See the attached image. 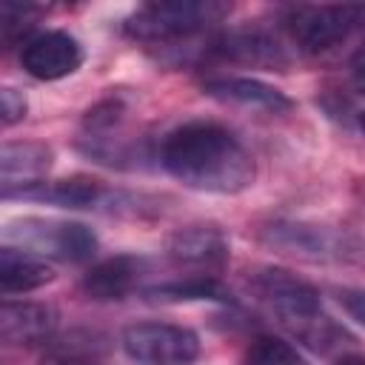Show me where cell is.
<instances>
[{
    "label": "cell",
    "mask_w": 365,
    "mask_h": 365,
    "mask_svg": "<svg viewBox=\"0 0 365 365\" xmlns=\"http://www.w3.org/2000/svg\"><path fill=\"white\" fill-rule=\"evenodd\" d=\"M123 351L137 365H197L200 336L177 322L140 319L123 328Z\"/></svg>",
    "instance_id": "6"
},
{
    "label": "cell",
    "mask_w": 365,
    "mask_h": 365,
    "mask_svg": "<svg viewBox=\"0 0 365 365\" xmlns=\"http://www.w3.org/2000/svg\"><path fill=\"white\" fill-rule=\"evenodd\" d=\"M242 365H305V359L297 354L291 342L262 334V336H254L251 345L245 348Z\"/></svg>",
    "instance_id": "19"
},
{
    "label": "cell",
    "mask_w": 365,
    "mask_h": 365,
    "mask_svg": "<svg viewBox=\"0 0 365 365\" xmlns=\"http://www.w3.org/2000/svg\"><path fill=\"white\" fill-rule=\"evenodd\" d=\"M3 242L34 257H54L63 262H88L97 254V234L74 220L17 217L6 222Z\"/></svg>",
    "instance_id": "3"
},
{
    "label": "cell",
    "mask_w": 365,
    "mask_h": 365,
    "mask_svg": "<svg viewBox=\"0 0 365 365\" xmlns=\"http://www.w3.org/2000/svg\"><path fill=\"white\" fill-rule=\"evenodd\" d=\"M248 288L262 305H268L277 314L279 325L322 308L319 291L288 268H274V265L257 268L248 277Z\"/></svg>",
    "instance_id": "7"
},
{
    "label": "cell",
    "mask_w": 365,
    "mask_h": 365,
    "mask_svg": "<svg viewBox=\"0 0 365 365\" xmlns=\"http://www.w3.org/2000/svg\"><path fill=\"white\" fill-rule=\"evenodd\" d=\"M108 191L103 182L91 177H68V180H43L29 188L14 191L6 200H34V202H48L60 208H100L106 205Z\"/></svg>",
    "instance_id": "15"
},
{
    "label": "cell",
    "mask_w": 365,
    "mask_h": 365,
    "mask_svg": "<svg viewBox=\"0 0 365 365\" xmlns=\"http://www.w3.org/2000/svg\"><path fill=\"white\" fill-rule=\"evenodd\" d=\"M211 51L231 63H242V66H254V68L282 71L288 66L285 48L271 34H265L259 29H234V31L217 34L211 40Z\"/></svg>",
    "instance_id": "12"
},
{
    "label": "cell",
    "mask_w": 365,
    "mask_h": 365,
    "mask_svg": "<svg viewBox=\"0 0 365 365\" xmlns=\"http://www.w3.org/2000/svg\"><path fill=\"white\" fill-rule=\"evenodd\" d=\"M57 331V311L46 302L6 299L0 308V336L6 345H46Z\"/></svg>",
    "instance_id": "11"
},
{
    "label": "cell",
    "mask_w": 365,
    "mask_h": 365,
    "mask_svg": "<svg viewBox=\"0 0 365 365\" xmlns=\"http://www.w3.org/2000/svg\"><path fill=\"white\" fill-rule=\"evenodd\" d=\"M160 163L177 182L205 194H240L257 174L242 140L211 120H188L168 131L160 143Z\"/></svg>",
    "instance_id": "1"
},
{
    "label": "cell",
    "mask_w": 365,
    "mask_h": 365,
    "mask_svg": "<svg viewBox=\"0 0 365 365\" xmlns=\"http://www.w3.org/2000/svg\"><path fill=\"white\" fill-rule=\"evenodd\" d=\"M125 117V103L123 97L117 94H108L103 97L100 103H94L86 117H83V137L86 140H100V137H108Z\"/></svg>",
    "instance_id": "20"
},
{
    "label": "cell",
    "mask_w": 365,
    "mask_h": 365,
    "mask_svg": "<svg viewBox=\"0 0 365 365\" xmlns=\"http://www.w3.org/2000/svg\"><path fill=\"white\" fill-rule=\"evenodd\" d=\"M222 3L211 0H171V3H145L134 14L125 17L123 34L134 43L145 46H165L191 40L194 34L205 31L211 23H220L225 17Z\"/></svg>",
    "instance_id": "2"
},
{
    "label": "cell",
    "mask_w": 365,
    "mask_h": 365,
    "mask_svg": "<svg viewBox=\"0 0 365 365\" xmlns=\"http://www.w3.org/2000/svg\"><path fill=\"white\" fill-rule=\"evenodd\" d=\"M143 294L148 299H157V302H200V299L231 302V294L222 288V282L217 277H208V274H185V277L151 285Z\"/></svg>",
    "instance_id": "18"
},
{
    "label": "cell",
    "mask_w": 365,
    "mask_h": 365,
    "mask_svg": "<svg viewBox=\"0 0 365 365\" xmlns=\"http://www.w3.org/2000/svg\"><path fill=\"white\" fill-rule=\"evenodd\" d=\"M143 274H145V259L143 257L114 254V257H106V259L94 262L83 274L80 291L94 302H117V299H125L140 285Z\"/></svg>",
    "instance_id": "10"
},
{
    "label": "cell",
    "mask_w": 365,
    "mask_h": 365,
    "mask_svg": "<svg viewBox=\"0 0 365 365\" xmlns=\"http://www.w3.org/2000/svg\"><path fill=\"white\" fill-rule=\"evenodd\" d=\"M282 23L299 51L319 57L339 48L359 29H365V6H291Z\"/></svg>",
    "instance_id": "5"
},
{
    "label": "cell",
    "mask_w": 365,
    "mask_h": 365,
    "mask_svg": "<svg viewBox=\"0 0 365 365\" xmlns=\"http://www.w3.org/2000/svg\"><path fill=\"white\" fill-rule=\"evenodd\" d=\"M356 123H359V131L365 134V111H359V114H356Z\"/></svg>",
    "instance_id": "24"
},
{
    "label": "cell",
    "mask_w": 365,
    "mask_h": 365,
    "mask_svg": "<svg viewBox=\"0 0 365 365\" xmlns=\"http://www.w3.org/2000/svg\"><path fill=\"white\" fill-rule=\"evenodd\" d=\"M54 279V268L34 254H26L20 248L3 245L0 248V291L6 297L11 294H29Z\"/></svg>",
    "instance_id": "17"
},
{
    "label": "cell",
    "mask_w": 365,
    "mask_h": 365,
    "mask_svg": "<svg viewBox=\"0 0 365 365\" xmlns=\"http://www.w3.org/2000/svg\"><path fill=\"white\" fill-rule=\"evenodd\" d=\"M231 245L220 225L214 222H191L177 228L165 240V257L191 274H208L217 277L228 262Z\"/></svg>",
    "instance_id": "8"
},
{
    "label": "cell",
    "mask_w": 365,
    "mask_h": 365,
    "mask_svg": "<svg viewBox=\"0 0 365 365\" xmlns=\"http://www.w3.org/2000/svg\"><path fill=\"white\" fill-rule=\"evenodd\" d=\"M282 328L299 345H305L308 351H314L319 356H342V354H348V348H354V336L322 308H317L305 317H297V319L285 322Z\"/></svg>",
    "instance_id": "16"
},
{
    "label": "cell",
    "mask_w": 365,
    "mask_h": 365,
    "mask_svg": "<svg viewBox=\"0 0 365 365\" xmlns=\"http://www.w3.org/2000/svg\"><path fill=\"white\" fill-rule=\"evenodd\" d=\"M26 111H29V103L17 88H3L0 91V120H3L6 128L20 123L26 117Z\"/></svg>",
    "instance_id": "21"
},
{
    "label": "cell",
    "mask_w": 365,
    "mask_h": 365,
    "mask_svg": "<svg viewBox=\"0 0 365 365\" xmlns=\"http://www.w3.org/2000/svg\"><path fill=\"white\" fill-rule=\"evenodd\" d=\"M202 91L208 97L225 100V103H240V106H251V108H262V111H274L282 114L294 106V100L279 91L271 83H262L257 77H205L202 80Z\"/></svg>",
    "instance_id": "14"
},
{
    "label": "cell",
    "mask_w": 365,
    "mask_h": 365,
    "mask_svg": "<svg viewBox=\"0 0 365 365\" xmlns=\"http://www.w3.org/2000/svg\"><path fill=\"white\" fill-rule=\"evenodd\" d=\"M20 66L34 80H63L74 74L83 66V46L68 31H40L29 40H23L20 48Z\"/></svg>",
    "instance_id": "9"
},
{
    "label": "cell",
    "mask_w": 365,
    "mask_h": 365,
    "mask_svg": "<svg viewBox=\"0 0 365 365\" xmlns=\"http://www.w3.org/2000/svg\"><path fill=\"white\" fill-rule=\"evenodd\" d=\"M51 148L46 143H6L0 148V185L3 200L20 188L43 182L51 168Z\"/></svg>",
    "instance_id": "13"
},
{
    "label": "cell",
    "mask_w": 365,
    "mask_h": 365,
    "mask_svg": "<svg viewBox=\"0 0 365 365\" xmlns=\"http://www.w3.org/2000/svg\"><path fill=\"white\" fill-rule=\"evenodd\" d=\"M334 365H365V359H362V356H356V354H342Z\"/></svg>",
    "instance_id": "23"
},
{
    "label": "cell",
    "mask_w": 365,
    "mask_h": 365,
    "mask_svg": "<svg viewBox=\"0 0 365 365\" xmlns=\"http://www.w3.org/2000/svg\"><path fill=\"white\" fill-rule=\"evenodd\" d=\"M334 294H336V302L342 305V311L365 328V291L362 288H336Z\"/></svg>",
    "instance_id": "22"
},
{
    "label": "cell",
    "mask_w": 365,
    "mask_h": 365,
    "mask_svg": "<svg viewBox=\"0 0 365 365\" xmlns=\"http://www.w3.org/2000/svg\"><path fill=\"white\" fill-rule=\"evenodd\" d=\"M259 242L277 254L305 262H339L359 254V242L348 231L305 220H274L259 228Z\"/></svg>",
    "instance_id": "4"
}]
</instances>
